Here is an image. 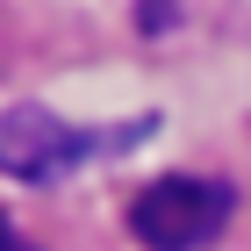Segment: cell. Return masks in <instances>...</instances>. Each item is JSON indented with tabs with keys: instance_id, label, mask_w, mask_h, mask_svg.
Returning a JSON list of instances; mask_svg holds the SVG:
<instances>
[{
	"instance_id": "cell-1",
	"label": "cell",
	"mask_w": 251,
	"mask_h": 251,
	"mask_svg": "<svg viewBox=\"0 0 251 251\" xmlns=\"http://www.w3.org/2000/svg\"><path fill=\"white\" fill-rule=\"evenodd\" d=\"M144 136H151V122H122V129H72V122H58L50 108H0V173H15V179H29V187H43V179L79 173L86 158L129 151V144H144Z\"/></svg>"
},
{
	"instance_id": "cell-2",
	"label": "cell",
	"mask_w": 251,
	"mask_h": 251,
	"mask_svg": "<svg viewBox=\"0 0 251 251\" xmlns=\"http://www.w3.org/2000/svg\"><path fill=\"white\" fill-rule=\"evenodd\" d=\"M237 194L230 179H194V173H165L129 201V237L144 251H201L230 230Z\"/></svg>"
},
{
	"instance_id": "cell-3",
	"label": "cell",
	"mask_w": 251,
	"mask_h": 251,
	"mask_svg": "<svg viewBox=\"0 0 251 251\" xmlns=\"http://www.w3.org/2000/svg\"><path fill=\"white\" fill-rule=\"evenodd\" d=\"M0 251H29V237H22L15 223H7V215H0Z\"/></svg>"
}]
</instances>
